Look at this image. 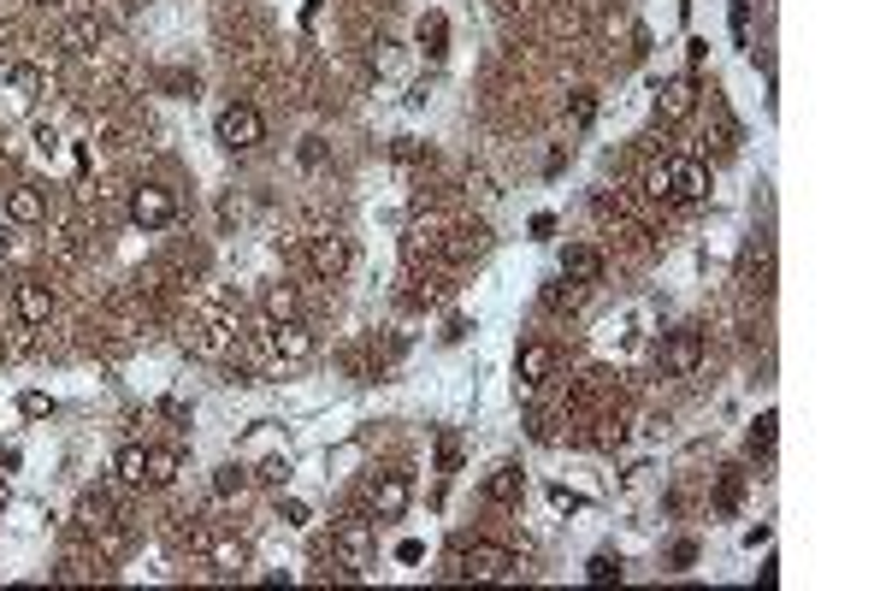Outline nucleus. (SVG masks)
<instances>
[{
  "label": "nucleus",
  "mask_w": 886,
  "mask_h": 591,
  "mask_svg": "<svg viewBox=\"0 0 886 591\" xmlns=\"http://www.w3.org/2000/svg\"><path fill=\"white\" fill-rule=\"evenodd\" d=\"M692 562H697V544L680 539V544H674V568H692Z\"/></svg>",
  "instance_id": "41"
},
{
  "label": "nucleus",
  "mask_w": 886,
  "mask_h": 591,
  "mask_svg": "<svg viewBox=\"0 0 886 591\" xmlns=\"http://www.w3.org/2000/svg\"><path fill=\"white\" fill-rule=\"evenodd\" d=\"M12 308H19V326H48L54 320V284H42V279H24L19 284V296H12Z\"/></svg>",
  "instance_id": "11"
},
{
  "label": "nucleus",
  "mask_w": 886,
  "mask_h": 591,
  "mask_svg": "<svg viewBox=\"0 0 886 591\" xmlns=\"http://www.w3.org/2000/svg\"><path fill=\"white\" fill-rule=\"evenodd\" d=\"M7 503H12V485H7V473H0V515H7Z\"/></svg>",
  "instance_id": "43"
},
{
  "label": "nucleus",
  "mask_w": 886,
  "mask_h": 591,
  "mask_svg": "<svg viewBox=\"0 0 886 591\" xmlns=\"http://www.w3.org/2000/svg\"><path fill=\"white\" fill-rule=\"evenodd\" d=\"M125 213H130V225H142V231H166L172 220H178V196L166 190V184H137L125 201Z\"/></svg>",
  "instance_id": "3"
},
{
  "label": "nucleus",
  "mask_w": 886,
  "mask_h": 591,
  "mask_svg": "<svg viewBox=\"0 0 886 591\" xmlns=\"http://www.w3.org/2000/svg\"><path fill=\"white\" fill-rule=\"evenodd\" d=\"M550 373H556V350H550V343L532 338V343H520V350H515V385H532V391H539Z\"/></svg>",
  "instance_id": "12"
},
{
  "label": "nucleus",
  "mask_w": 886,
  "mask_h": 591,
  "mask_svg": "<svg viewBox=\"0 0 886 591\" xmlns=\"http://www.w3.org/2000/svg\"><path fill=\"white\" fill-rule=\"evenodd\" d=\"M213 137H220V149H231V154H249L267 142V119H260V107H249V101H231L220 119H213Z\"/></svg>",
  "instance_id": "1"
},
{
  "label": "nucleus",
  "mask_w": 886,
  "mask_h": 591,
  "mask_svg": "<svg viewBox=\"0 0 886 591\" xmlns=\"http://www.w3.org/2000/svg\"><path fill=\"white\" fill-rule=\"evenodd\" d=\"M349 261H355V249H349L343 231H314V237H308V272L319 284H338L349 272Z\"/></svg>",
  "instance_id": "4"
},
{
  "label": "nucleus",
  "mask_w": 886,
  "mask_h": 591,
  "mask_svg": "<svg viewBox=\"0 0 886 591\" xmlns=\"http://www.w3.org/2000/svg\"><path fill=\"white\" fill-rule=\"evenodd\" d=\"M101 36H107V24H101V19H78L66 31V48L71 54H90V48H101Z\"/></svg>",
  "instance_id": "23"
},
{
  "label": "nucleus",
  "mask_w": 886,
  "mask_h": 591,
  "mask_svg": "<svg viewBox=\"0 0 886 591\" xmlns=\"http://www.w3.org/2000/svg\"><path fill=\"white\" fill-rule=\"evenodd\" d=\"M645 196L668 201V166H650V172H645Z\"/></svg>",
  "instance_id": "38"
},
{
  "label": "nucleus",
  "mask_w": 886,
  "mask_h": 591,
  "mask_svg": "<svg viewBox=\"0 0 886 591\" xmlns=\"http://www.w3.org/2000/svg\"><path fill=\"white\" fill-rule=\"evenodd\" d=\"M178 473H184V450H172V444H154V450H149V485H154V492H166Z\"/></svg>",
  "instance_id": "19"
},
{
  "label": "nucleus",
  "mask_w": 886,
  "mask_h": 591,
  "mask_svg": "<svg viewBox=\"0 0 886 591\" xmlns=\"http://www.w3.org/2000/svg\"><path fill=\"white\" fill-rule=\"evenodd\" d=\"M697 113V78H668L657 90V119L662 125H686Z\"/></svg>",
  "instance_id": "10"
},
{
  "label": "nucleus",
  "mask_w": 886,
  "mask_h": 591,
  "mask_svg": "<svg viewBox=\"0 0 886 591\" xmlns=\"http://www.w3.org/2000/svg\"><path fill=\"white\" fill-rule=\"evenodd\" d=\"M260 314H267V326L302 320V291H296V284H267V296H260Z\"/></svg>",
  "instance_id": "17"
},
{
  "label": "nucleus",
  "mask_w": 886,
  "mask_h": 591,
  "mask_svg": "<svg viewBox=\"0 0 886 591\" xmlns=\"http://www.w3.org/2000/svg\"><path fill=\"white\" fill-rule=\"evenodd\" d=\"M550 503H556V509H568V515H579V509H586V497H579V492H568V485H550Z\"/></svg>",
  "instance_id": "37"
},
{
  "label": "nucleus",
  "mask_w": 886,
  "mask_h": 591,
  "mask_svg": "<svg viewBox=\"0 0 886 591\" xmlns=\"http://www.w3.org/2000/svg\"><path fill=\"white\" fill-rule=\"evenodd\" d=\"M19 409L31 414V421H42V414H54V397H42V391H24V397H19Z\"/></svg>",
  "instance_id": "36"
},
{
  "label": "nucleus",
  "mask_w": 886,
  "mask_h": 591,
  "mask_svg": "<svg viewBox=\"0 0 886 591\" xmlns=\"http://www.w3.org/2000/svg\"><path fill=\"white\" fill-rule=\"evenodd\" d=\"M579 296H586V284H574V279H556V284H544V308H550V314H562V308H579Z\"/></svg>",
  "instance_id": "24"
},
{
  "label": "nucleus",
  "mask_w": 886,
  "mask_h": 591,
  "mask_svg": "<svg viewBox=\"0 0 886 591\" xmlns=\"http://www.w3.org/2000/svg\"><path fill=\"white\" fill-rule=\"evenodd\" d=\"M249 468H237V461H225V468H213V497H220V503H231V497H243V492H249Z\"/></svg>",
  "instance_id": "21"
},
{
  "label": "nucleus",
  "mask_w": 886,
  "mask_h": 591,
  "mask_svg": "<svg viewBox=\"0 0 886 591\" xmlns=\"http://www.w3.org/2000/svg\"><path fill=\"white\" fill-rule=\"evenodd\" d=\"M438 468H444V473H456V468H461V444H456V438H444V444H438Z\"/></svg>",
  "instance_id": "39"
},
{
  "label": "nucleus",
  "mask_w": 886,
  "mask_h": 591,
  "mask_svg": "<svg viewBox=\"0 0 886 591\" xmlns=\"http://www.w3.org/2000/svg\"><path fill=\"white\" fill-rule=\"evenodd\" d=\"M520 497H527V473H520V461H497V468L485 473V503H491V509H520Z\"/></svg>",
  "instance_id": "9"
},
{
  "label": "nucleus",
  "mask_w": 886,
  "mask_h": 591,
  "mask_svg": "<svg viewBox=\"0 0 886 591\" xmlns=\"http://www.w3.org/2000/svg\"><path fill=\"white\" fill-rule=\"evenodd\" d=\"M485 249H491V231H485V225L456 231V243H449V255H456V261H468V255H485Z\"/></svg>",
  "instance_id": "27"
},
{
  "label": "nucleus",
  "mask_w": 886,
  "mask_h": 591,
  "mask_svg": "<svg viewBox=\"0 0 886 591\" xmlns=\"http://www.w3.org/2000/svg\"><path fill=\"white\" fill-rule=\"evenodd\" d=\"M668 196L674 201H709V166L704 161H674L668 166Z\"/></svg>",
  "instance_id": "14"
},
{
  "label": "nucleus",
  "mask_w": 886,
  "mask_h": 591,
  "mask_svg": "<svg viewBox=\"0 0 886 591\" xmlns=\"http://www.w3.org/2000/svg\"><path fill=\"white\" fill-rule=\"evenodd\" d=\"M249 480L255 485H272V492H284V485H290V456H267L260 468H249Z\"/></svg>",
  "instance_id": "26"
},
{
  "label": "nucleus",
  "mask_w": 886,
  "mask_h": 591,
  "mask_svg": "<svg viewBox=\"0 0 886 591\" xmlns=\"http://www.w3.org/2000/svg\"><path fill=\"white\" fill-rule=\"evenodd\" d=\"M279 521H284V527H308L314 509H308L302 497H279Z\"/></svg>",
  "instance_id": "34"
},
{
  "label": "nucleus",
  "mask_w": 886,
  "mask_h": 591,
  "mask_svg": "<svg viewBox=\"0 0 886 591\" xmlns=\"http://www.w3.org/2000/svg\"><path fill=\"white\" fill-rule=\"evenodd\" d=\"M568 119L579 125V131H586V125L598 119V95H591V90H579V95L568 101Z\"/></svg>",
  "instance_id": "33"
},
{
  "label": "nucleus",
  "mask_w": 886,
  "mask_h": 591,
  "mask_svg": "<svg viewBox=\"0 0 886 591\" xmlns=\"http://www.w3.org/2000/svg\"><path fill=\"white\" fill-rule=\"evenodd\" d=\"M444 36H449V24L432 12V19H420V48L432 54V60H444Z\"/></svg>",
  "instance_id": "30"
},
{
  "label": "nucleus",
  "mask_w": 886,
  "mask_h": 591,
  "mask_svg": "<svg viewBox=\"0 0 886 591\" xmlns=\"http://www.w3.org/2000/svg\"><path fill=\"white\" fill-rule=\"evenodd\" d=\"M515 568H520V562H515L508 544H485V539H479V544L461 551V580H479V586H485V580H515Z\"/></svg>",
  "instance_id": "5"
},
{
  "label": "nucleus",
  "mask_w": 886,
  "mask_h": 591,
  "mask_svg": "<svg viewBox=\"0 0 886 591\" xmlns=\"http://www.w3.org/2000/svg\"><path fill=\"white\" fill-rule=\"evenodd\" d=\"M267 350H272V362H314L319 338L308 331V320H279V326H267Z\"/></svg>",
  "instance_id": "8"
},
{
  "label": "nucleus",
  "mask_w": 886,
  "mask_h": 591,
  "mask_svg": "<svg viewBox=\"0 0 886 591\" xmlns=\"http://www.w3.org/2000/svg\"><path fill=\"white\" fill-rule=\"evenodd\" d=\"M101 574V551L90 556V551H66V562H60V580L66 586H78V580H95Z\"/></svg>",
  "instance_id": "22"
},
{
  "label": "nucleus",
  "mask_w": 886,
  "mask_h": 591,
  "mask_svg": "<svg viewBox=\"0 0 886 591\" xmlns=\"http://www.w3.org/2000/svg\"><path fill=\"white\" fill-rule=\"evenodd\" d=\"M31 7H66V0H31Z\"/></svg>",
  "instance_id": "44"
},
{
  "label": "nucleus",
  "mask_w": 886,
  "mask_h": 591,
  "mask_svg": "<svg viewBox=\"0 0 886 591\" xmlns=\"http://www.w3.org/2000/svg\"><path fill=\"white\" fill-rule=\"evenodd\" d=\"M562 279L598 284V279H603V255L591 249V243H574V249H562Z\"/></svg>",
  "instance_id": "16"
},
{
  "label": "nucleus",
  "mask_w": 886,
  "mask_h": 591,
  "mask_svg": "<svg viewBox=\"0 0 886 591\" xmlns=\"http://www.w3.org/2000/svg\"><path fill=\"white\" fill-rule=\"evenodd\" d=\"M409 503H414V485H409V473H379V480L367 485V509H373V521H402L409 515Z\"/></svg>",
  "instance_id": "6"
},
{
  "label": "nucleus",
  "mask_w": 886,
  "mask_h": 591,
  "mask_svg": "<svg viewBox=\"0 0 886 591\" xmlns=\"http://www.w3.org/2000/svg\"><path fill=\"white\" fill-rule=\"evenodd\" d=\"M586 580H591V586L621 580V556H609V551H603V556H591V562H586Z\"/></svg>",
  "instance_id": "31"
},
{
  "label": "nucleus",
  "mask_w": 886,
  "mask_h": 591,
  "mask_svg": "<svg viewBox=\"0 0 886 591\" xmlns=\"http://www.w3.org/2000/svg\"><path fill=\"white\" fill-rule=\"evenodd\" d=\"M390 154H397L402 166H414V161H426V142H420V137H397V142H390Z\"/></svg>",
  "instance_id": "35"
},
{
  "label": "nucleus",
  "mask_w": 886,
  "mask_h": 591,
  "mask_svg": "<svg viewBox=\"0 0 886 591\" xmlns=\"http://www.w3.org/2000/svg\"><path fill=\"white\" fill-rule=\"evenodd\" d=\"M113 521H119V509H113L107 492H83L78 497V527L83 532H101V527H113Z\"/></svg>",
  "instance_id": "18"
},
{
  "label": "nucleus",
  "mask_w": 886,
  "mask_h": 591,
  "mask_svg": "<svg viewBox=\"0 0 886 591\" xmlns=\"http://www.w3.org/2000/svg\"><path fill=\"white\" fill-rule=\"evenodd\" d=\"M302 166H326V142L319 137H302Z\"/></svg>",
  "instance_id": "40"
},
{
  "label": "nucleus",
  "mask_w": 886,
  "mask_h": 591,
  "mask_svg": "<svg viewBox=\"0 0 886 591\" xmlns=\"http://www.w3.org/2000/svg\"><path fill=\"white\" fill-rule=\"evenodd\" d=\"M7 220L12 225H42L48 220V190H42V184H12L7 190Z\"/></svg>",
  "instance_id": "13"
},
{
  "label": "nucleus",
  "mask_w": 886,
  "mask_h": 591,
  "mask_svg": "<svg viewBox=\"0 0 886 591\" xmlns=\"http://www.w3.org/2000/svg\"><path fill=\"white\" fill-rule=\"evenodd\" d=\"M208 562L225 580H243V574H249V544L243 539H208Z\"/></svg>",
  "instance_id": "15"
},
{
  "label": "nucleus",
  "mask_w": 886,
  "mask_h": 591,
  "mask_svg": "<svg viewBox=\"0 0 886 591\" xmlns=\"http://www.w3.org/2000/svg\"><path fill=\"white\" fill-rule=\"evenodd\" d=\"M184 343H190V355H208V362H213V355H225V331L220 326H196Z\"/></svg>",
  "instance_id": "28"
},
{
  "label": "nucleus",
  "mask_w": 886,
  "mask_h": 591,
  "mask_svg": "<svg viewBox=\"0 0 886 591\" xmlns=\"http://www.w3.org/2000/svg\"><path fill=\"white\" fill-rule=\"evenodd\" d=\"M473 331V320H449V331H444V343H461Z\"/></svg>",
  "instance_id": "42"
},
{
  "label": "nucleus",
  "mask_w": 886,
  "mask_h": 591,
  "mask_svg": "<svg viewBox=\"0 0 886 591\" xmlns=\"http://www.w3.org/2000/svg\"><path fill=\"white\" fill-rule=\"evenodd\" d=\"M775 438H780V414L763 409L757 426H751V456H768V450H775Z\"/></svg>",
  "instance_id": "25"
},
{
  "label": "nucleus",
  "mask_w": 886,
  "mask_h": 591,
  "mask_svg": "<svg viewBox=\"0 0 886 591\" xmlns=\"http://www.w3.org/2000/svg\"><path fill=\"white\" fill-rule=\"evenodd\" d=\"M373 544H379V539H373V521H367V515H343V521L331 527V551H338L349 568H367V562H373Z\"/></svg>",
  "instance_id": "7"
},
{
  "label": "nucleus",
  "mask_w": 886,
  "mask_h": 591,
  "mask_svg": "<svg viewBox=\"0 0 886 591\" xmlns=\"http://www.w3.org/2000/svg\"><path fill=\"white\" fill-rule=\"evenodd\" d=\"M704 355H709L704 331H697V326H680V331H668V338H662V355H657V362H662L668 379H692V373L704 367Z\"/></svg>",
  "instance_id": "2"
},
{
  "label": "nucleus",
  "mask_w": 886,
  "mask_h": 591,
  "mask_svg": "<svg viewBox=\"0 0 886 591\" xmlns=\"http://www.w3.org/2000/svg\"><path fill=\"white\" fill-rule=\"evenodd\" d=\"M367 66H373V71H390V66H397V42H390V36H373V42H367Z\"/></svg>",
  "instance_id": "32"
},
{
  "label": "nucleus",
  "mask_w": 886,
  "mask_h": 591,
  "mask_svg": "<svg viewBox=\"0 0 886 591\" xmlns=\"http://www.w3.org/2000/svg\"><path fill=\"white\" fill-rule=\"evenodd\" d=\"M113 473H119L125 485H149V450H142V444H125V450L113 456Z\"/></svg>",
  "instance_id": "20"
},
{
  "label": "nucleus",
  "mask_w": 886,
  "mask_h": 591,
  "mask_svg": "<svg viewBox=\"0 0 886 591\" xmlns=\"http://www.w3.org/2000/svg\"><path fill=\"white\" fill-rule=\"evenodd\" d=\"M739 497H745V473L728 468V473H721V492H716V509H721V515H733V509H739Z\"/></svg>",
  "instance_id": "29"
}]
</instances>
